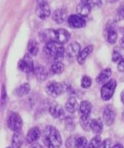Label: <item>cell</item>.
<instances>
[{
  "label": "cell",
  "mask_w": 124,
  "mask_h": 148,
  "mask_svg": "<svg viewBox=\"0 0 124 148\" xmlns=\"http://www.w3.org/2000/svg\"><path fill=\"white\" fill-rule=\"evenodd\" d=\"M40 37L46 43L53 42L57 44L63 45L69 41L71 35L69 31L63 28H59L57 30L47 29L40 33Z\"/></svg>",
  "instance_id": "1"
},
{
  "label": "cell",
  "mask_w": 124,
  "mask_h": 148,
  "mask_svg": "<svg viewBox=\"0 0 124 148\" xmlns=\"http://www.w3.org/2000/svg\"><path fill=\"white\" fill-rule=\"evenodd\" d=\"M43 142L47 148H60L62 140L59 132L53 126H47L43 130Z\"/></svg>",
  "instance_id": "2"
},
{
  "label": "cell",
  "mask_w": 124,
  "mask_h": 148,
  "mask_svg": "<svg viewBox=\"0 0 124 148\" xmlns=\"http://www.w3.org/2000/svg\"><path fill=\"white\" fill-rule=\"evenodd\" d=\"M116 86L117 82L114 79H110L106 83L104 84L100 90L102 99L105 101H109L110 99H111L114 92H115V89H116Z\"/></svg>",
  "instance_id": "3"
},
{
  "label": "cell",
  "mask_w": 124,
  "mask_h": 148,
  "mask_svg": "<svg viewBox=\"0 0 124 148\" xmlns=\"http://www.w3.org/2000/svg\"><path fill=\"white\" fill-rule=\"evenodd\" d=\"M7 126L12 131L17 132H20L22 127V119L19 114L16 112H11L7 118Z\"/></svg>",
  "instance_id": "4"
},
{
  "label": "cell",
  "mask_w": 124,
  "mask_h": 148,
  "mask_svg": "<svg viewBox=\"0 0 124 148\" xmlns=\"http://www.w3.org/2000/svg\"><path fill=\"white\" fill-rule=\"evenodd\" d=\"M63 86L57 82H50L46 85V91L48 95L53 98H56L63 92Z\"/></svg>",
  "instance_id": "5"
},
{
  "label": "cell",
  "mask_w": 124,
  "mask_h": 148,
  "mask_svg": "<svg viewBox=\"0 0 124 148\" xmlns=\"http://www.w3.org/2000/svg\"><path fill=\"white\" fill-rule=\"evenodd\" d=\"M17 66L20 71L25 73L33 72L35 69L33 60L29 54H25L22 59L19 61Z\"/></svg>",
  "instance_id": "6"
},
{
  "label": "cell",
  "mask_w": 124,
  "mask_h": 148,
  "mask_svg": "<svg viewBox=\"0 0 124 148\" xmlns=\"http://www.w3.org/2000/svg\"><path fill=\"white\" fill-rule=\"evenodd\" d=\"M35 12L37 17L42 20L48 18L50 14V9L48 1H37Z\"/></svg>",
  "instance_id": "7"
},
{
  "label": "cell",
  "mask_w": 124,
  "mask_h": 148,
  "mask_svg": "<svg viewBox=\"0 0 124 148\" xmlns=\"http://www.w3.org/2000/svg\"><path fill=\"white\" fill-rule=\"evenodd\" d=\"M115 116L116 113L114 107L111 105H108L105 106L102 112V121L105 125L111 126L115 121Z\"/></svg>",
  "instance_id": "8"
},
{
  "label": "cell",
  "mask_w": 124,
  "mask_h": 148,
  "mask_svg": "<svg viewBox=\"0 0 124 148\" xmlns=\"http://www.w3.org/2000/svg\"><path fill=\"white\" fill-rule=\"evenodd\" d=\"M68 25L72 28H82L86 25V21L83 17L77 14H71L67 19Z\"/></svg>",
  "instance_id": "9"
},
{
  "label": "cell",
  "mask_w": 124,
  "mask_h": 148,
  "mask_svg": "<svg viewBox=\"0 0 124 148\" xmlns=\"http://www.w3.org/2000/svg\"><path fill=\"white\" fill-rule=\"evenodd\" d=\"M92 110V106L88 101L81 102L79 106V112L80 119H89Z\"/></svg>",
  "instance_id": "10"
},
{
  "label": "cell",
  "mask_w": 124,
  "mask_h": 148,
  "mask_svg": "<svg viewBox=\"0 0 124 148\" xmlns=\"http://www.w3.org/2000/svg\"><path fill=\"white\" fill-rule=\"evenodd\" d=\"M48 111L50 115L55 119H60L64 115L63 107L56 102H52L49 105Z\"/></svg>",
  "instance_id": "11"
},
{
  "label": "cell",
  "mask_w": 124,
  "mask_h": 148,
  "mask_svg": "<svg viewBox=\"0 0 124 148\" xmlns=\"http://www.w3.org/2000/svg\"><path fill=\"white\" fill-rule=\"evenodd\" d=\"M41 135L40 130L37 127H33L27 132L26 136V141L29 144H34Z\"/></svg>",
  "instance_id": "12"
},
{
  "label": "cell",
  "mask_w": 124,
  "mask_h": 148,
  "mask_svg": "<svg viewBox=\"0 0 124 148\" xmlns=\"http://www.w3.org/2000/svg\"><path fill=\"white\" fill-rule=\"evenodd\" d=\"M81 51V46L76 42H73L67 46L66 49V54L68 58H74L75 56L77 57L79 53Z\"/></svg>",
  "instance_id": "13"
},
{
  "label": "cell",
  "mask_w": 124,
  "mask_h": 148,
  "mask_svg": "<svg viewBox=\"0 0 124 148\" xmlns=\"http://www.w3.org/2000/svg\"><path fill=\"white\" fill-rule=\"evenodd\" d=\"M52 18L58 24H61L67 18V12L65 9L59 8L55 10L52 14Z\"/></svg>",
  "instance_id": "14"
},
{
  "label": "cell",
  "mask_w": 124,
  "mask_h": 148,
  "mask_svg": "<svg viewBox=\"0 0 124 148\" xmlns=\"http://www.w3.org/2000/svg\"><path fill=\"white\" fill-rule=\"evenodd\" d=\"M33 73H34L36 79L39 82H43V81L47 79L48 76V72L47 71V69L43 66H41V65H39V66L35 67L34 70H33Z\"/></svg>",
  "instance_id": "15"
},
{
  "label": "cell",
  "mask_w": 124,
  "mask_h": 148,
  "mask_svg": "<svg viewBox=\"0 0 124 148\" xmlns=\"http://www.w3.org/2000/svg\"><path fill=\"white\" fill-rule=\"evenodd\" d=\"M90 130L96 136L99 135L103 130V122L100 119H93L91 120Z\"/></svg>",
  "instance_id": "16"
},
{
  "label": "cell",
  "mask_w": 124,
  "mask_h": 148,
  "mask_svg": "<svg viewBox=\"0 0 124 148\" xmlns=\"http://www.w3.org/2000/svg\"><path fill=\"white\" fill-rule=\"evenodd\" d=\"M93 51V46L89 45L87 47L84 48L82 50H81L80 53H79L77 58V62L79 64H83L84 63L85 60H86L87 58L88 57L89 54L92 52Z\"/></svg>",
  "instance_id": "17"
},
{
  "label": "cell",
  "mask_w": 124,
  "mask_h": 148,
  "mask_svg": "<svg viewBox=\"0 0 124 148\" xmlns=\"http://www.w3.org/2000/svg\"><path fill=\"white\" fill-rule=\"evenodd\" d=\"M111 75H112V70L110 68L103 69L97 77L96 82L100 85L101 84H105L111 77Z\"/></svg>",
  "instance_id": "18"
},
{
  "label": "cell",
  "mask_w": 124,
  "mask_h": 148,
  "mask_svg": "<svg viewBox=\"0 0 124 148\" xmlns=\"http://www.w3.org/2000/svg\"><path fill=\"white\" fill-rule=\"evenodd\" d=\"M57 43L53 42H48L46 43L43 47V51L46 55L48 57H54L56 52L57 51L59 46H57Z\"/></svg>",
  "instance_id": "19"
},
{
  "label": "cell",
  "mask_w": 124,
  "mask_h": 148,
  "mask_svg": "<svg viewBox=\"0 0 124 148\" xmlns=\"http://www.w3.org/2000/svg\"><path fill=\"white\" fill-rule=\"evenodd\" d=\"M24 138L20 132H14L12 138V148H20L23 145Z\"/></svg>",
  "instance_id": "20"
},
{
  "label": "cell",
  "mask_w": 124,
  "mask_h": 148,
  "mask_svg": "<svg viewBox=\"0 0 124 148\" xmlns=\"http://www.w3.org/2000/svg\"><path fill=\"white\" fill-rule=\"evenodd\" d=\"M30 91V85L29 83H25L20 85L18 88H16L14 91V93L18 97H23L27 95Z\"/></svg>",
  "instance_id": "21"
},
{
  "label": "cell",
  "mask_w": 124,
  "mask_h": 148,
  "mask_svg": "<svg viewBox=\"0 0 124 148\" xmlns=\"http://www.w3.org/2000/svg\"><path fill=\"white\" fill-rule=\"evenodd\" d=\"M65 108L70 114H74L76 112L78 108V103L74 97H70L67 100L65 105Z\"/></svg>",
  "instance_id": "22"
},
{
  "label": "cell",
  "mask_w": 124,
  "mask_h": 148,
  "mask_svg": "<svg viewBox=\"0 0 124 148\" xmlns=\"http://www.w3.org/2000/svg\"><path fill=\"white\" fill-rule=\"evenodd\" d=\"M91 9L92 8L89 6H88L87 4L81 2L76 7V12H77L78 15L82 17H87L89 13H90Z\"/></svg>",
  "instance_id": "23"
},
{
  "label": "cell",
  "mask_w": 124,
  "mask_h": 148,
  "mask_svg": "<svg viewBox=\"0 0 124 148\" xmlns=\"http://www.w3.org/2000/svg\"><path fill=\"white\" fill-rule=\"evenodd\" d=\"M27 49L32 56H37L39 51V45L38 43L35 40H31L28 43L27 46Z\"/></svg>",
  "instance_id": "24"
},
{
  "label": "cell",
  "mask_w": 124,
  "mask_h": 148,
  "mask_svg": "<svg viewBox=\"0 0 124 148\" xmlns=\"http://www.w3.org/2000/svg\"><path fill=\"white\" fill-rule=\"evenodd\" d=\"M64 69V65L61 62L54 63L50 68V73L53 75H60Z\"/></svg>",
  "instance_id": "25"
},
{
  "label": "cell",
  "mask_w": 124,
  "mask_h": 148,
  "mask_svg": "<svg viewBox=\"0 0 124 148\" xmlns=\"http://www.w3.org/2000/svg\"><path fill=\"white\" fill-rule=\"evenodd\" d=\"M118 39V33L114 27H110L108 33V42L110 44H114Z\"/></svg>",
  "instance_id": "26"
},
{
  "label": "cell",
  "mask_w": 124,
  "mask_h": 148,
  "mask_svg": "<svg viewBox=\"0 0 124 148\" xmlns=\"http://www.w3.org/2000/svg\"><path fill=\"white\" fill-rule=\"evenodd\" d=\"M65 53H66V51H65L64 48L63 46H59L56 52V54H55L54 57H53L54 63L61 62V61L63 59V57H64Z\"/></svg>",
  "instance_id": "27"
},
{
  "label": "cell",
  "mask_w": 124,
  "mask_h": 148,
  "mask_svg": "<svg viewBox=\"0 0 124 148\" xmlns=\"http://www.w3.org/2000/svg\"><path fill=\"white\" fill-rule=\"evenodd\" d=\"M102 143V140L99 135L95 136L92 139L88 144L87 148H99Z\"/></svg>",
  "instance_id": "28"
},
{
  "label": "cell",
  "mask_w": 124,
  "mask_h": 148,
  "mask_svg": "<svg viewBox=\"0 0 124 148\" xmlns=\"http://www.w3.org/2000/svg\"><path fill=\"white\" fill-rule=\"evenodd\" d=\"M88 143L87 140L84 137H77V140L76 142V145L75 148H87Z\"/></svg>",
  "instance_id": "29"
},
{
  "label": "cell",
  "mask_w": 124,
  "mask_h": 148,
  "mask_svg": "<svg viewBox=\"0 0 124 148\" xmlns=\"http://www.w3.org/2000/svg\"><path fill=\"white\" fill-rule=\"evenodd\" d=\"M82 3L87 4L88 6L93 8V7H100L102 5V0H81Z\"/></svg>",
  "instance_id": "30"
},
{
  "label": "cell",
  "mask_w": 124,
  "mask_h": 148,
  "mask_svg": "<svg viewBox=\"0 0 124 148\" xmlns=\"http://www.w3.org/2000/svg\"><path fill=\"white\" fill-rule=\"evenodd\" d=\"M92 85V79L89 77L84 75V76L82 77V80H81V86L82 88L87 89V88H89V87Z\"/></svg>",
  "instance_id": "31"
},
{
  "label": "cell",
  "mask_w": 124,
  "mask_h": 148,
  "mask_svg": "<svg viewBox=\"0 0 124 148\" xmlns=\"http://www.w3.org/2000/svg\"><path fill=\"white\" fill-rule=\"evenodd\" d=\"M117 20H124V2L120 4L117 10L116 17H115Z\"/></svg>",
  "instance_id": "32"
},
{
  "label": "cell",
  "mask_w": 124,
  "mask_h": 148,
  "mask_svg": "<svg viewBox=\"0 0 124 148\" xmlns=\"http://www.w3.org/2000/svg\"><path fill=\"white\" fill-rule=\"evenodd\" d=\"M80 122L81 126H82V129L85 131H89L90 130V122L91 120L90 119H80Z\"/></svg>",
  "instance_id": "33"
},
{
  "label": "cell",
  "mask_w": 124,
  "mask_h": 148,
  "mask_svg": "<svg viewBox=\"0 0 124 148\" xmlns=\"http://www.w3.org/2000/svg\"><path fill=\"white\" fill-rule=\"evenodd\" d=\"M77 140V137H76L75 136H71L70 137L66 140V148H74L75 147L76 145V142Z\"/></svg>",
  "instance_id": "34"
},
{
  "label": "cell",
  "mask_w": 124,
  "mask_h": 148,
  "mask_svg": "<svg viewBox=\"0 0 124 148\" xmlns=\"http://www.w3.org/2000/svg\"><path fill=\"white\" fill-rule=\"evenodd\" d=\"M65 127H66V130H72L74 129L75 125L74 124V121L72 120V119H71L70 117H67L65 119Z\"/></svg>",
  "instance_id": "35"
},
{
  "label": "cell",
  "mask_w": 124,
  "mask_h": 148,
  "mask_svg": "<svg viewBox=\"0 0 124 148\" xmlns=\"http://www.w3.org/2000/svg\"><path fill=\"white\" fill-rule=\"evenodd\" d=\"M123 59L122 55L121 53H119L117 51H114L112 55V60L113 62H118L119 63L121 60Z\"/></svg>",
  "instance_id": "36"
},
{
  "label": "cell",
  "mask_w": 124,
  "mask_h": 148,
  "mask_svg": "<svg viewBox=\"0 0 124 148\" xmlns=\"http://www.w3.org/2000/svg\"><path fill=\"white\" fill-rule=\"evenodd\" d=\"M7 100V92H6V89L4 88V86H2L1 88V105H4L6 104Z\"/></svg>",
  "instance_id": "37"
},
{
  "label": "cell",
  "mask_w": 124,
  "mask_h": 148,
  "mask_svg": "<svg viewBox=\"0 0 124 148\" xmlns=\"http://www.w3.org/2000/svg\"><path fill=\"white\" fill-rule=\"evenodd\" d=\"M110 146L111 140H110V139H106V140H104L103 142H102L99 148H110Z\"/></svg>",
  "instance_id": "38"
},
{
  "label": "cell",
  "mask_w": 124,
  "mask_h": 148,
  "mask_svg": "<svg viewBox=\"0 0 124 148\" xmlns=\"http://www.w3.org/2000/svg\"><path fill=\"white\" fill-rule=\"evenodd\" d=\"M117 68L119 72H124V58L118 63Z\"/></svg>",
  "instance_id": "39"
},
{
  "label": "cell",
  "mask_w": 124,
  "mask_h": 148,
  "mask_svg": "<svg viewBox=\"0 0 124 148\" xmlns=\"http://www.w3.org/2000/svg\"><path fill=\"white\" fill-rule=\"evenodd\" d=\"M30 148H44L42 145H40L38 143H34V144H32Z\"/></svg>",
  "instance_id": "40"
},
{
  "label": "cell",
  "mask_w": 124,
  "mask_h": 148,
  "mask_svg": "<svg viewBox=\"0 0 124 148\" xmlns=\"http://www.w3.org/2000/svg\"><path fill=\"white\" fill-rule=\"evenodd\" d=\"M120 46H121V47L122 48V49H124V36L123 38H121V39L120 40Z\"/></svg>",
  "instance_id": "41"
},
{
  "label": "cell",
  "mask_w": 124,
  "mask_h": 148,
  "mask_svg": "<svg viewBox=\"0 0 124 148\" xmlns=\"http://www.w3.org/2000/svg\"><path fill=\"white\" fill-rule=\"evenodd\" d=\"M121 102L124 104V90L122 91L121 94Z\"/></svg>",
  "instance_id": "42"
},
{
  "label": "cell",
  "mask_w": 124,
  "mask_h": 148,
  "mask_svg": "<svg viewBox=\"0 0 124 148\" xmlns=\"http://www.w3.org/2000/svg\"><path fill=\"white\" fill-rule=\"evenodd\" d=\"M111 148H124V147H123V146L122 145L116 144V145H115L113 147H112Z\"/></svg>",
  "instance_id": "43"
},
{
  "label": "cell",
  "mask_w": 124,
  "mask_h": 148,
  "mask_svg": "<svg viewBox=\"0 0 124 148\" xmlns=\"http://www.w3.org/2000/svg\"><path fill=\"white\" fill-rule=\"evenodd\" d=\"M107 1L110 3H114V2H116V1H118V0H107Z\"/></svg>",
  "instance_id": "44"
},
{
  "label": "cell",
  "mask_w": 124,
  "mask_h": 148,
  "mask_svg": "<svg viewBox=\"0 0 124 148\" xmlns=\"http://www.w3.org/2000/svg\"><path fill=\"white\" fill-rule=\"evenodd\" d=\"M122 119L123 121H124V111H123V114H122Z\"/></svg>",
  "instance_id": "45"
},
{
  "label": "cell",
  "mask_w": 124,
  "mask_h": 148,
  "mask_svg": "<svg viewBox=\"0 0 124 148\" xmlns=\"http://www.w3.org/2000/svg\"><path fill=\"white\" fill-rule=\"evenodd\" d=\"M7 148H11V147H7Z\"/></svg>",
  "instance_id": "46"
}]
</instances>
